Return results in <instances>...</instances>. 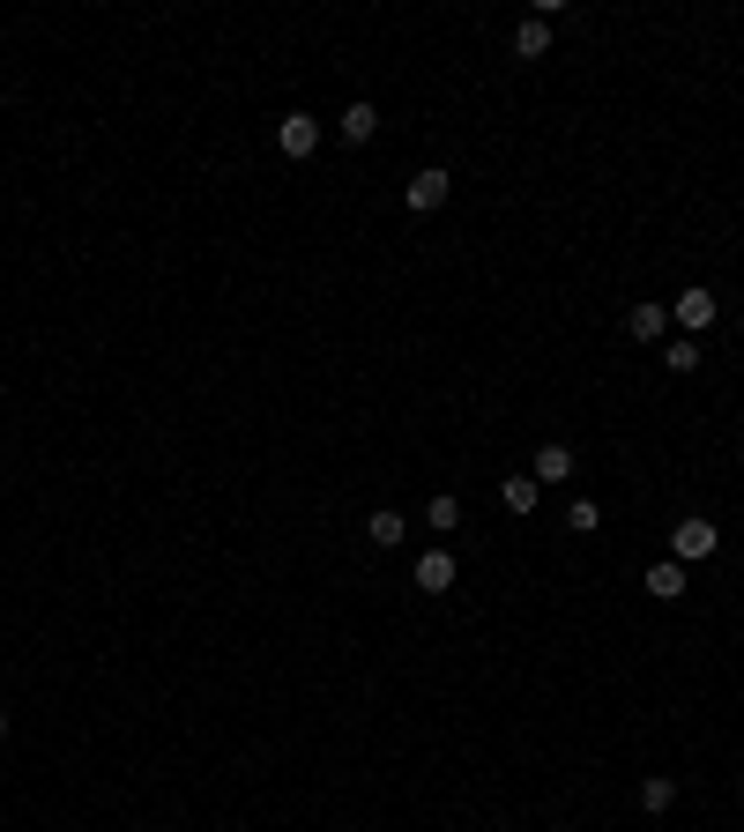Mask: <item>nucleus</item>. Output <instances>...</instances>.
I'll return each mask as SVG.
<instances>
[{"label":"nucleus","mask_w":744,"mask_h":832,"mask_svg":"<svg viewBox=\"0 0 744 832\" xmlns=\"http://www.w3.org/2000/svg\"><path fill=\"white\" fill-rule=\"evenodd\" d=\"M0 743H8V713H0Z\"/></svg>","instance_id":"obj_17"},{"label":"nucleus","mask_w":744,"mask_h":832,"mask_svg":"<svg viewBox=\"0 0 744 832\" xmlns=\"http://www.w3.org/2000/svg\"><path fill=\"white\" fill-rule=\"evenodd\" d=\"M275 149H283L291 164H305V156L321 149V120H313V112H283V120H275Z\"/></svg>","instance_id":"obj_3"},{"label":"nucleus","mask_w":744,"mask_h":832,"mask_svg":"<svg viewBox=\"0 0 744 832\" xmlns=\"http://www.w3.org/2000/svg\"><path fill=\"white\" fill-rule=\"evenodd\" d=\"M514 52H521V60H544V52H551V23H536V16H529V23L514 30Z\"/></svg>","instance_id":"obj_12"},{"label":"nucleus","mask_w":744,"mask_h":832,"mask_svg":"<svg viewBox=\"0 0 744 832\" xmlns=\"http://www.w3.org/2000/svg\"><path fill=\"white\" fill-rule=\"evenodd\" d=\"M715 550H722V528L707 514H685L677 528H670V558L677 565H700V558H715Z\"/></svg>","instance_id":"obj_1"},{"label":"nucleus","mask_w":744,"mask_h":832,"mask_svg":"<svg viewBox=\"0 0 744 832\" xmlns=\"http://www.w3.org/2000/svg\"><path fill=\"white\" fill-rule=\"evenodd\" d=\"M446 194H454V179H446L440 164H432V172H418V179H410V186H402V201H410L418 216H432V209H446Z\"/></svg>","instance_id":"obj_4"},{"label":"nucleus","mask_w":744,"mask_h":832,"mask_svg":"<svg viewBox=\"0 0 744 832\" xmlns=\"http://www.w3.org/2000/svg\"><path fill=\"white\" fill-rule=\"evenodd\" d=\"M529 476H536V484H566V476H573V446L566 439H544V446H536V461H529Z\"/></svg>","instance_id":"obj_6"},{"label":"nucleus","mask_w":744,"mask_h":832,"mask_svg":"<svg viewBox=\"0 0 744 832\" xmlns=\"http://www.w3.org/2000/svg\"><path fill=\"white\" fill-rule=\"evenodd\" d=\"M424 520H432V528H462V498H454V490H432V506H424Z\"/></svg>","instance_id":"obj_14"},{"label":"nucleus","mask_w":744,"mask_h":832,"mask_svg":"<svg viewBox=\"0 0 744 832\" xmlns=\"http://www.w3.org/2000/svg\"><path fill=\"white\" fill-rule=\"evenodd\" d=\"M663 365H670V372H700V343H693V335H670V343H663Z\"/></svg>","instance_id":"obj_15"},{"label":"nucleus","mask_w":744,"mask_h":832,"mask_svg":"<svg viewBox=\"0 0 744 832\" xmlns=\"http://www.w3.org/2000/svg\"><path fill=\"white\" fill-rule=\"evenodd\" d=\"M335 134H343V142H372V134H380V112H372V104H343Z\"/></svg>","instance_id":"obj_10"},{"label":"nucleus","mask_w":744,"mask_h":832,"mask_svg":"<svg viewBox=\"0 0 744 832\" xmlns=\"http://www.w3.org/2000/svg\"><path fill=\"white\" fill-rule=\"evenodd\" d=\"M536 498H544L536 476H506V484H499V506H506V514H536Z\"/></svg>","instance_id":"obj_9"},{"label":"nucleus","mask_w":744,"mask_h":832,"mask_svg":"<svg viewBox=\"0 0 744 832\" xmlns=\"http://www.w3.org/2000/svg\"><path fill=\"white\" fill-rule=\"evenodd\" d=\"M625 335H633V343H663L670 335V305L663 297H641V305L625 313Z\"/></svg>","instance_id":"obj_5"},{"label":"nucleus","mask_w":744,"mask_h":832,"mask_svg":"<svg viewBox=\"0 0 744 832\" xmlns=\"http://www.w3.org/2000/svg\"><path fill=\"white\" fill-rule=\"evenodd\" d=\"M670 319H677V327H685V335L700 343V327H715V319H722V297L707 291V283H693V291H677V297H670Z\"/></svg>","instance_id":"obj_2"},{"label":"nucleus","mask_w":744,"mask_h":832,"mask_svg":"<svg viewBox=\"0 0 744 832\" xmlns=\"http://www.w3.org/2000/svg\"><path fill=\"white\" fill-rule=\"evenodd\" d=\"M365 536H372V550H395V542L410 536V528H402V514H388V506H380V514L365 520Z\"/></svg>","instance_id":"obj_11"},{"label":"nucleus","mask_w":744,"mask_h":832,"mask_svg":"<svg viewBox=\"0 0 744 832\" xmlns=\"http://www.w3.org/2000/svg\"><path fill=\"white\" fill-rule=\"evenodd\" d=\"M566 528H573V536H595V528H603V506H595V498H573V506H566Z\"/></svg>","instance_id":"obj_16"},{"label":"nucleus","mask_w":744,"mask_h":832,"mask_svg":"<svg viewBox=\"0 0 744 832\" xmlns=\"http://www.w3.org/2000/svg\"><path fill=\"white\" fill-rule=\"evenodd\" d=\"M418 588H424V595H446V588H454V550H440V542L424 550V558H418Z\"/></svg>","instance_id":"obj_7"},{"label":"nucleus","mask_w":744,"mask_h":832,"mask_svg":"<svg viewBox=\"0 0 744 832\" xmlns=\"http://www.w3.org/2000/svg\"><path fill=\"white\" fill-rule=\"evenodd\" d=\"M670 803H677V781H670V773H647V781H641V810H655V818H663Z\"/></svg>","instance_id":"obj_13"},{"label":"nucleus","mask_w":744,"mask_h":832,"mask_svg":"<svg viewBox=\"0 0 744 832\" xmlns=\"http://www.w3.org/2000/svg\"><path fill=\"white\" fill-rule=\"evenodd\" d=\"M647 595H655V602H677V595H685V565L655 558V565H647Z\"/></svg>","instance_id":"obj_8"}]
</instances>
